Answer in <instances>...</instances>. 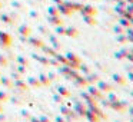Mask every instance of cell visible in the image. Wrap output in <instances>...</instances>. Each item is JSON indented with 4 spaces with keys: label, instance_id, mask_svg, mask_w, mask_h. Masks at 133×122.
Returning a JSON list of instances; mask_svg holds the SVG:
<instances>
[{
    "label": "cell",
    "instance_id": "51",
    "mask_svg": "<svg viewBox=\"0 0 133 122\" xmlns=\"http://www.w3.org/2000/svg\"><path fill=\"white\" fill-rule=\"evenodd\" d=\"M115 32L119 35V33H123V29H122L120 26H116V27H115Z\"/></svg>",
    "mask_w": 133,
    "mask_h": 122
},
{
    "label": "cell",
    "instance_id": "5",
    "mask_svg": "<svg viewBox=\"0 0 133 122\" xmlns=\"http://www.w3.org/2000/svg\"><path fill=\"white\" fill-rule=\"evenodd\" d=\"M87 86H89V88H87V92H89L90 95L97 101V103H99V101H102V99L104 98V93L102 92L97 86H95V85H87Z\"/></svg>",
    "mask_w": 133,
    "mask_h": 122
},
{
    "label": "cell",
    "instance_id": "44",
    "mask_svg": "<svg viewBox=\"0 0 133 122\" xmlns=\"http://www.w3.org/2000/svg\"><path fill=\"white\" fill-rule=\"evenodd\" d=\"M49 22H50V23H53V25H62V20H59V19H55V17L49 19Z\"/></svg>",
    "mask_w": 133,
    "mask_h": 122
},
{
    "label": "cell",
    "instance_id": "1",
    "mask_svg": "<svg viewBox=\"0 0 133 122\" xmlns=\"http://www.w3.org/2000/svg\"><path fill=\"white\" fill-rule=\"evenodd\" d=\"M72 109L75 111V112L77 113V115L80 116V118H84V115H86V111H87V108H86V102L75 99V101H73V103H72Z\"/></svg>",
    "mask_w": 133,
    "mask_h": 122
},
{
    "label": "cell",
    "instance_id": "60",
    "mask_svg": "<svg viewBox=\"0 0 133 122\" xmlns=\"http://www.w3.org/2000/svg\"><path fill=\"white\" fill-rule=\"evenodd\" d=\"M130 122H133V116H130Z\"/></svg>",
    "mask_w": 133,
    "mask_h": 122
},
{
    "label": "cell",
    "instance_id": "57",
    "mask_svg": "<svg viewBox=\"0 0 133 122\" xmlns=\"http://www.w3.org/2000/svg\"><path fill=\"white\" fill-rule=\"evenodd\" d=\"M129 96H132V98H133V89L129 90Z\"/></svg>",
    "mask_w": 133,
    "mask_h": 122
},
{
    "label": "cell",
    "instance_id": "58",
    "mask_svg": "<svg viewBox=\"0 0 133 122\" xmlns=\"http://www.w3.org/2000/svg\"><path fill=\"white\" fill-rule=\"evenodd\" d=\"M0 112H3V103H0Z\"/></svg>",
    "mask_w": 133,
    "mask_h": 122
},
{
    "label": "cell",
    "instance_id": "11",
    "mask_svg": "<svg viewBox=\"0 0 133 122\" xmlns=\"http://www.w3.org/2000/svg\"><path fill=\"white\" fill-rule=\"evenodd\" d=\"M84 118L87 119V122H102L100 116L96 115L95 112H92V111H89V109L86 111V115H84Z\"/></svg>",
    "mask_w": 133,
    "mask_h": 122
},
{
    "label": "cell",
    "instance_id": "30",
    "mask_svg": "<svg viewBox=\"0 0 133 122\" xmlns=\"http://www.w3.org/2000/svg\"><path fill=\"white\" fill-rule=\"evenodd\" d=\"M9 93L6 92V90H2L0 89V103H4V102H7L9 101Z\"/></svg>",
    "mask_w": 133,
    "mask_h": 122
},
{
    "label": "cell",
    "instance_id": "53",
    "mask_svg": "<svg viewBox=\"0 0 133 122\" xmlns=\"http://www.w3.org/2000/svg\"><path fill=\"white\" fill-rule=\"evenodd\" d=\"M29 121H30V122H40V119H39V118H36V116H32V118H30Z\"/></svg>",
    "mask_w": 133,
    "mask_h": 122
},
{
    "label": "cell",
    "instance_id": "38",
    "mask_svg": "<svg viewBox=\"0 0 133 122\" xmlns=\"http://www.w3.org/2000/svg\"><path fill=\"white\" fill-rule=\"evenodd\" d=\"M99 103H102V106H104V108H110V101H107L106 98H103L102 101H99Z\"/></svg>",
    "mask_w": 133,
    "mask_h": 122
},
{
    "label": "cell",
    "instance_id": "45",
    "mask_svg": "<svg viewBox=\"0 0 133 122\" xmlns=\"http://www.w3.org/2000/svg\"><path fill=\"white\" fill-rule=\"evenodd\" d=\"M124 59H127V60H129L130 63H133V53H130V52H129L126 56H124Z\"/></svg>",
    "mask_w": 133,
    "mask_h": 122
},
{
    "label": "cell",
    "instance_id": "24",
    "mask_svg": "<svg viewBox=\"0 0 133 122\" xmlns=\"http://www.w3.org/2000/svg\"><path fill=\"white\" fill-rule=\"evenodd\" d=\"M19 33H20V36L29 38V36H30V27H29V26H26V25H23V26L19 27Z\"/></svg>",
    "mask_w": 133,
    "mask_h": 122
},
{
    "label": "cell",
    "instance_id": "4",
    "mask_svg": "<svg viewBox=\"0 0 133 122\" xmlns=\"http://www.w3.org/2000/svg\"><path fill=\"white\" fill-rule=\"evenodd\" d=\"M127 106H129V103L126 101H120V99L116 102H110V109H113L115 112H119V113H123L127 109Z\"/></svg>",
    "mask_w": 133,
    "mask_h": 122
},
{
    "label": "cell",
    "instance_id": "26",
    "mask_svg": "<svg viewBox=\"0 0 133 122\" xmlns=\"http://www.w3.org/2000/svg\"><path fill=\"white\" fill-rule=\"evenodd\" d=\"M64 35L69 36V38H76V36L79 35V32L75 27H69V29H64Z\"/></svg>",
    "mask_w": 133,
    "mask_h": 122
},
{
    "label": "cell",
    "instance_id": "59",
    "mask_svg": "<svg viewBox=\"0 0 133 122\" xmlns=\"http://www.w3.org/2000/svg\"><path fill=\"white\" fill-rule=\"evenodd\" d=\"M129 52H130V53H133V46H130V47H129Z\"/></svg>",
    "mask_w": 133,
    "mask_h": 122
},
{
    "label": "cell",
    "instance_id": "6",
    "mask_svg": "<svg viewBox=\"0 0 133 122\" xmlns=\"http://www.w3.org/2000/svg\"><path fill=\"white\" fill-rule=\"evenodd\" d=\"M96 86L99 88V89L102 90L103 93H107V92H112L113 89H115V85H112L110 82H106V81H99L97 83H96Z\"/></svg>",
    "mask_w": 133,
    "mask_h": 122
},
{
    "label": "cell",
    "instance_id": "42",
    "mask_svg": "<svg viewBox=\"0 0 133 122\" xmlns=\"http://www.w3.org/2000/svg\"><path fill=\"white\" fill-rule=\"evenodd\" d=\"M115 58L117 59V60H122V59H124V56H123V53H122L120 50H119V52H116V53H115Z\"/></svg>",
    "mask_w": 133,
    "mask_h": 122
},
{
    "label": "cell",
    "instance_id": "31",
    "mask_svg": "<svg viewBox=\"0 0 133 122\" xmlns=\"http://www.w3.org/2000/svg\"><path fill=\"white\" fill-rule=\"evenodd\" d=\"M7 66H9V59L0 53V68H7Z\"/></svg>",
    "mask_w": 133,
    "mask_h": 122
},
{
    "label": "cell",
    "instance_id": "55",
    "mask_svg": "<svg viewBox=\"0 0 133 122\" xmlns=\"http://www.w3.org/2000/svg\"><path fill=\"white\" fill-rule=\"evenodd\" d=\"M62 12H64V13H66V15H69V10H67V9H64V7H62Z\"/></svg>",
    "mask_w": 133,
    "mask_h": 122
},
{
    "label": "cell",
    "instance_id": "37",
    "mask_svg": "<svg viewBox=\"0 0 133 122\" xmlns=\"http://www.w3.org/2000/svg\"><path fill=\"white\" fill-rule=\"evenodd\" d=\"M59 65H60V63H59V62L56 60L55 58H49V66H53V68H57Z\"/></svg>",
    "mask_w": 133,
    "mask_h": 122
},
{
    "label": "cell",
    "instance_id": "23",
    "mask_svg": "<svg viewBox=\"0 0 133 122\" xmlns=\"http://www.w3.org/2000/svg\"><path fill=\"white\" fill-rule=\"evenodd\" d=\"M49 40H50V43H52V47H53L55 50H57V52H59V50L62 49V45L59 43V40L55 38V36H49Z\"/></svg>",
    "mask_w": 133,
    "mask_h": 122
},
{
    "label": "cell",
    "instance_id": "43",
    "mask_svg": "<svg viewBox=\"0 0 133 122\" xmlns=\"http://www.w3.org/2000/svg\"><path fill=\"white\" fill-rule=\"evenodd\" d=\"M120 25H122V26H124V27H129V26H130V22L126 20V19H122V20H120Z\"/></svg>",
    "mask_w": 133,
    "mask_h": 122
},
{
    "label": "cell",
    "instance_id": "40",
    "mask_svg": "<svg viewBox=\"0 0 133 122\" xmlns=\"http://www.w3.org/2000/svg\"><path fill=\"white\" fill-rule=\"evenodd\" d=\"M39 119H40V122H52V119H50L49 116H46V115L39 116Z\"/></svg>",
    "mask_w": 133,
    "mask_h": 122
},
{
    "label": "cell",
    "instance_id": "39",
    "mask_svg": "<svg viewBox=\"0 0 133 122\" xmlns=\"http://www.w3.org/2000/svg\"><path fill=\"white\" fill-rule=\"evenodd\" d=\"M126 40H127V36H124V35H122V33H119V36H117V42H119V43H124Z\"/></svg>",
    "mask_w": 133,
    "mask_h": 122
},
{
    "label": "cell",
    "instance_id": "50",
    "mask_svg": "<svg viewBox=\"0 0 133 122\" xmlns=\"http://www.w3.org/2000/svg\"><path fill=\"white\" fill-rule=\"evenodd\" d=\"M56 33H57V35H64V29L63 27H57V29H56Z\"/></svg>",
    "mask_w": 133,
    "mask_h": 122
},
{
    "label": "cell",
    "instance_id": "25",
    "mask_svg": "<svg viewBox=\"0 0 133 122\" xmlns=\"http://www.w3.org/2000/svg\"><path fill=\"white\" fill-rule=\"evenodd\" d=\"M66 118L69 119V121H72V122H77L79 119H80V116H79V115H77V113H76L73 109H70V111H69V113L66 115Z\"/></svg>",
    "mask_w": 133,
    "mask_h": 122
},
{
    "label": "cell",
    "instance_id": "3",
    "mask_svg": "<svg viewBox=\"0 0 133 122\" xmlns=\"http://www.w3.org/2000/svg\"><path fill=\"white\" fill-rule=\"evenodd\" d=\"M86 108H87L89 111H92V112H95L96 115H99L102 121H107V115L100 109V108H99L97 102H90V103H86Z\"/></svg>",
    "mask_w": 133,
    "mask_h": 122
},
{
    "label": "cell",
    "instance_id": "49",
    "mask_svg": "<svg viewBox=\"0 0 133 122\" xmlns=\"http://www.w3.org/2000/svg\"><path fill=\"white\" fill-rule=\"evenodd\" d=\"M127 79H129V82H133V70L127 72Z\"/></svg>",
    "mask_w": 133,
    "mask_h": 122
},
{
    "label": "cell",
    "instance_id": "61",
    "mask_svg": "<svg viewBox=\"0 0 133 122\" xmlns=\"http://www.w3.org/2000/svg\"><path fill=\"white\" fill-rule=\"evenodd\" d=\"M116 122H123V121H116Z\"/></svg>",
    "mask_w": 133,
    "mask_h": 122
},
{
    "label": "cell",
    "instance_id": "47",
    "mask_svg": "<svg viewBox=\"0 0 133 122\" xmlns=\"http://www.w3.org/2000/svg\"><path fill=\"white\" fill-rule=\"evenodd\" d=\"M84 22L89 23V25H96V20H93L92 17H86V19H84Z\"/></svg>",
    "mask_w": 133,
    "mask_h": 122
},
{
    "label": "cell",
    "instance_id": "56",
    "mask_svg": "<svg viewBox=\"0 0 133 122\" xmlns=\"http://www.w3.org/2000/svg\"><path fill=\"white\" fill-rule=\"evenodd\" d=\"M86 13H93V10H92V7H86Z\"/></svg>",
    "mask_w": 133,
    "mask_h": 122
},
{
    "label": "cell",
    "instance_id": "34",
    "mask_svg": "<svg viewBox=\"0 0 133 122\" xmlns=\"http://www.w3.org/2000/svg\"><path fill=\"white\" fill-rule=\"evenodd\" d=\"M9 101L12 102L13 105H22L23 102H22V99H19L17 96H13V98H9Z\"/></svg>",
    "mask_w": 133,
    "mask_h": 122
},
{
    "label": "cell",
    "instance_id": "35",
    "mask_svg": "<svg viewBox=\"0 0 133 122\" xmlns=\"http://www.w3.org/2000/svg\"><path fill=\"white\" fill-rule=\"evenodd\" d=\"M63 96H60L59 95V93H55V95H53V101L55 102H57V103H63Z\"/></svg>",
    "mask_w": 133,
    "mask_h": 122
},
{
    "label": "cell",
    "instance_id": "22",
    "mask_svg": "<svg viewBox=\"0 0 133 122\" xmlns=\"http://www.w3.org/2000/svg\"><path fill=\"white\" fill-rule=\"evenodd\" d=\"M16 63H19V65H23V66H30V63H29V59L26 58V56H23V55H17L16 56Z\"/></svg>",
    "mask_w": 133,
    "mask_h": 122
},
{
    "label": "cell",
    "instance_id": "33",
    "mask_svg": "<svg viewBox=\"0 0 133 122\" xmlns=\"http://www.w3.org/2000/svg\"><path fill=\"white\" fill-rule=\"evenodd\" d=\"M20 115H22V118H24V119H30V118H32V115H30V112L27 109H22L20 111Z\"/></svg>",
    "mask_w": 133,
    "mask_h": 122
},
{
    "label": "cell",
    "instance_id": "12",
    "mask_svg": "<svg viewBox=\"0 0 133 122\" xmlns=\"http://www.w3.org/2000/svg\"><path fill=\"white\" fill-rule=\"evenodd\" d=\"M0 85H3V88L6 89H12L13 88V79L10 76H2L0 78Z\"/></svg>",
    "mask_w": 133,
    "mask_h": 122
},
{
    "label": "cell",
    "instance_id": "62",
    "mask_svg": "<svg viewBox=\"0 0 133 122\" xmlns=\"http://www.w3.org/2000/svg\"><path fill=\"white\" fill-rule=\"evenodd\" d=\"M0 78H2V75H0Z\"/></svg>",
    "mask_w": 133,
    "mask_h": 122
},
{
    "label": "cell",
    "instance_id": "27",
    "mask_svg": "<svg viewBox=\"0 0 133 122\" xmlns=\"http://www.w3.org/2000/svg\"><path fill=\"white\" fill-rule=\"evenodd\" d=\"M53 58H55V59H56V60H57L60 65H67V59H66V56H64V55H60L59 52L56 53V55L53 56Z\"/></svg>",
    "mask_w": 133,
    "mask_h": 122
},
{
    "label": "cell",
    "instance_id": "41",
    "mask_svg": "<svg viewBox=\"0 0 133 122\" xmlns=\"http://www.w3.org/2000/svg\"><path fill=\"white\" fill-rule=\"evenodd\" d=\"M47 78H49V79H50V81H52V82H53V81H56V73L50 70V72L47 73Z\"/></svg>",
    "mask_w": 133,
    "mask_h": 122
},
{
    "label": "cell",
    "instance_id": "46",
    "mask_svg": "<svg viewBox=\"0 0 133 122\" xmlns=\"http://www.w3.org/2000/svg\"><path fill=\"white\" fill-rule=\"evenodd\" d=\"M127 40L133 42V30H127Z\"/></svg>",
    "mask_w": 133,
    "mask_h": 122
},
{
    "label": "cell",
    "instance_id": "17",
    "mask_svg": "<svg viewBox=\"0 0 133 122\" xmlns=\"http://www.w3.org/2000/svg\"><path fill=\"white\" fill-rule=\"evenodd\" d=\"M56 89H57V93L60 96H63V98H70V96H72V93H70V90L67 89L66 86H62V85H59L57 88H56Z\"/></svg>",
    "mask_w": 133,
    "mask_h": 122
},
{
    "label": "cell",
    "instance_id": "19",
    "mask_svg": "<svg viewBox=\"0 0 133 122\" xmlns=\"http://www.w3.org/2000/svg\"><path fill=\"white\" fill-rule=\"evenodd\" d=\"M37 79H39V82H40V85H42V86H49V85L52 83V81H50V79L47 78V75H46V73H39Z\"/></svg>",
    "mask_w": 133,
    "mask_h": 122
},
{
    "label": "cell",
    "instance_id": "54",
    "mask_svg": "<svg viewBox=\"0 0 133 122\" xmlns=\"http://www.w3.org/2000/svg\"><path fill=\"white\" fill-rule=\"evenodd\" d=\"M39 30H40L42 33H44V35L47 33V29H46V27H43V26H40V27H39Z\"/></svg>",
    "mask_w": 133,
    "mask_h": 122
},
{
    "label": "cell",
    "instance_id": "18",
    "mask_svg": "<svg viewBox=\"0 0 133 122\" xmlns=\"http://www.w3.org/2000/svg\"><path fill=\"white\" fill-rule=\"evenodd\" d=\"M80 98L83 99V101L86 102V103H90V102H97L92 95H90L89 92H87V90H82V92H80Z\"/></svg>",
    "mask_w": 133,
    "mask_h": 122
},
{
    "label": "cell",
    "instance_id": "28",
    "mask_svg": "<svg viewBox=\"0 0 133 122\" xmlns=\"http://www.w3.org/2000/svg\"><path fill=\"white\" fill-rule=\"evenodd\" d=\"M26 69H27L26 66H23V65H19V63L16 65V66H13V68H12V70H16V72H19L22 76H23L24 73H26Z\"/></svg>",
    "mask_w": 133,
    "mask_h": 122
},
{
    "label": "cell",
    "instance_id": "15",
    "mask_svg": "<svg viewBox=\"0 0 133 122\" xmlns=\"http://www.w3.org/2000/svg\"><path fill=\"white\" fill-rule=\"evenodd\" d=\"M26 82H27V85H29V88H40L42 85H40V82H39V79L37 78H35V76H27V79H26Z\"/></svg>",
    "mask_w": 133,
    "mask_h": 122
},
{
    "label": "cell",
    "instance_id": "16",
    "mask_svg": "<svg viewBox=\"0 0 133 122\" xmlns=\"http://www.w3.org/2000/svg\"><path fill=\"white\" fill-rule=\"evenodd\" d=\"M70 70H72V68H69L67 65H59V66H57V72L60 73L62 76H64V78L69 76Z\"/></svg>",
    "mask_w": 133,
    "mask_h": 122
},
{
    "label": "cell",
    "instance_id": "21",
    "mask_svg": "<svg viewBox=\"0 0 133 122\" xmlns=\"http://www.w3.org/2000/svg\"><path fill=\"white\" fill-rule=\"evenodd\" d=\"M27 40H29V43L32 45L33 47H37V49H40L42 46H43V40H42V39H37V38H30L29 36V39H27Z\"/></svg>",
    "mask_w": 133,
    "mask_h": 122
},
{
    "label": "cell",
    "instance_id": "2",
    "mask_svg": "<svg viewBox=\"0 0 133 122\" xmlns=\"http://www.w3.org/2000/svg\"><path fill=\"white\" fill-rule=\"evenodd\" d=\"M64 56H66V59H67V66L72 68V69L77 70L79 66H80V63H82L80 58H79V56H76L73 52H67Z\"/></svg>",
    "mask_w": 133,
    "mask_h": 122
},
{
    "label": "cell",
    "instance_id": "8",
    "mask_svg": "<svg viewBox=\"0 0 133 122\" xmlns=\"http://www.w3.org/2000/svg\"><path fill=\"white\" fill-rule=\"evenodd\" d=\"M13 88L17 89V90H20V92L29 90V85H27V82L23 81V79H16V81H13Z\"/></svg>",
    "mask_w": 133,
    "mask_h": 122
},
{
    "label": "cell",
    "instance_id": "20",
    "mask_svg": "<svg viewBox=\"0 0 133 122\" xmlns=\"http://www.w3.org/2000/svg\"><path fill=\"white\" fill-rule=\"evenodd\" d=\"M40 49L43 50V53H44V55H47L49 58H53V56H55L56 53H57V50H55L52 46H46V45H43V46H42Z\"/></svg>",
    "mask_w": 133,
    "mask_h": 122
},
{
    "label": "cell",
    "instance_id": "32",
    "mask_svg": "<svg viewBox=\"0 0 133 122\" xmlns=\"http://www.w3.org/2000/svg\"><path fill=\"white\" fill-rule=\"evenodd\" d=\"M77 70H80V72L83 73L84 76L90 73V68L87 66V65H83V63H80V66H79V69H77Z\"/></svg>",
    "mask_w": 133,
    "mask_h": 122
},
{
    "label": "cell",
    "instance_id": "14",
    "mask_svg": "<svg viewBox=\"0 0 133 122\" xmlns=\"http://www.w3.org/2000/svg\"><path fill=\"white\" fill-rule=\"evenodd\" d=\"M32 58L35 59L36 62L42 63L43 66H49V58H46V56H42V55H36V53H32Z\"/></svg>",
    "mask_w": 133,
    "mask_h": 122
},
{
    "label": "cell",
    "instance_id": "9",
    "mask_svg": "<svg viewBox=\"0 0 133 122\" xmlns=\"http://www.w3.org/2000/svg\"><path fill=\"white\" fill-rule=\"evenodd\" d=\"M73 85H75V86L76 88H84V86H87V85H89V83H87V81H86V76H80V75H79L77 76V78H76V79H73Z\"/></svg>",
    "mask_w": 133,
    "mask_h": 122
},
{
    "label": "cell",
    "instance_id": "7",
    "mask_svg": "<svg viewBox=\"0 0 133 122\" xmlns=\"http://www.w3.org/2000/svg\"><path fill=\"white\" fill-rule=\"evenodd\" d=\"M12 36L4 32H0V46L2 47H10L12 46Z\"/></svg>",
    "mask_w": 133,
    "mask_h": 122
},
{
    "label": "cell",
    "instance_id": "36",
    "mask_svg": "<svg viewBox=\"0 0 133 122\" xmlns=\"http://www.w3.org/2000/svg\"><path fill=\"white\" fill-rule=\"evenodd\" d=\"M10 78L13 79V81H16V79H22V75L19 72H16V70H12V73H10Z\"/></svg>",
    "mask_w": 133,
    "mask_h": 122
},
{
    "label": "cell",
    "instance_id": "48",
    "mask_svg": "<svg viewBox=\"0 0 133 122\" xmlns=\"http://www.w3.org/2000/svg\"><path fill=\"white\" fill-rule=\"evenodd\" d=\"M6 121H7V116L3 112H0V122H6Z\"/></svg>",
    "mask_w": 133,
    "mask_h": 122
},
{
    "label": "cell",
    "instance_id": "10",
    "mask_svg": "<svg viewBox=\"0 0 133 122\" xmlns=\"http://www.w3.org/2000/svg\"><path fill=\"white\" fill-rule=\"evenodd\" d=\"M86 81H87V83L89 85H95V83H97L99 81H100V75L99 73H93V72H90L89 75H86Z\"/></svg>",
    "mask_w": 133,
    "mask_h": 122
},
{
    "label": "cell",
    "instance_id": "13",
    "mask_svg": "<svg viewBox=\"0 0 133 122\" xmlns=\"http://www.w3.org/2000/svg\"><path fill=\"white\" fill-rule=\"evenodd\" d=\"M112 81L115 82L116 85H119V86H124L126 85V78H123L122 75H119V73H113L112 75Z\"/></svg>",
    "mask_w": 133,
    "mask_h": 122
},
{
    "label": "cell",
    "instance_id": "52",
    "mask_svg": "<svg viewBox=\"0 0 133 122\" xmlns=\"http://www.w3.org/2000/svg\"><path fill=\"white\" fill-rule=\"evenodd\" d=\"M126 111H129V116H133V106H127Z\"/></svg>",
    "mask_w": 133,
    "mask_h": 122
},
{
    "label": "cell",
    "instance_id": "29",
    "mask_svg": "<svg viewBox=\"0 0 133 122\" xmlns=\"http://www.w3.org/2000/svg\"><path fill=\"white\" fill-rule=\"evenodd\" d=\"M104 98H106L107 101H110V102H116V101H119V96L116 95V93L113 92V90H112V92H107V95L104 96Z\"/></svg>",
    "mask_w": 133,
    "mask_h": 122
}]
</instances>
